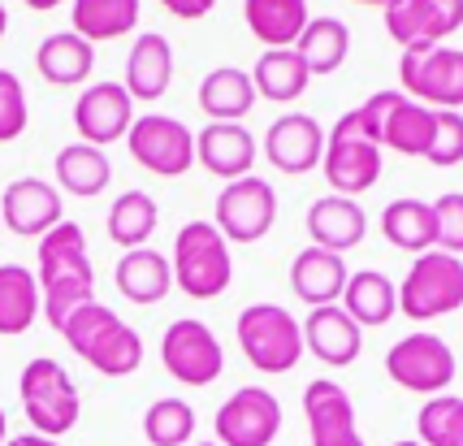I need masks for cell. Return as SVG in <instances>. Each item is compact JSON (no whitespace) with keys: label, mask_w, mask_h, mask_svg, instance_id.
Here are the masks:
<instances>
[{"label":"cell","mask_w":463,"mask_h":446,"mask_svg":"<svg viewBox=\"0 0 463 446\" xmlns=\"http://www.w3.org/2000/svg\"><path fill=\"white\" fill-rule=\"evenodd\" d=\"M200 446H217V442H200Z\"/></svg>","instance_id":"681fc988"},{"label":"cell","mask_w":463,"mask_h":446,"mask_svg":"<svg viewBox=\"0 0 463 446\" xmlns=\"http://www.w3.org/2000/svg\"><path fill=\"white\" fill-rule=\"evenodd\" d=\"M40 308L43 321L61 329L70 321V312L96 299V269L87 256V239L82 225L61 222L40 239Z\"/></svg>","instance_id":"6da1fadb"},{"label":"cell","mask_w":463,"mask_h":446,"mask_svg":"<svg viewBox=\"0 0 463 446\" xmlns=\"http://www.w3.org/2000/svg\"><path fill=\"white\" fill-rule=\"evenodd\" d=\"M161 5L182 22H200V18H208V14L217 9V0H161Z\"/></svg>","instance_id":"b9f144b4"},{"label":"cell","mask_w":463,"mask_h":446,"mask_svg":"<svg viewBox=\"0 0 463 446\" xmlns=\"http://www.w3.org/2000/svg\"><path fill=\"white\" fill-rule=\"evenodd\" d=\"M399 79L407 87V100L438 113H455L463 109V48H446V43L403 48Z\"/></svg>","instance_id":"52a82bcc"},{"label":"cell","mask_w":463,"mask_h":446,"mask_svg":"<svg viewBox=\"0 0 463 446\" xmlns=\"http://www.w3.org/2000/svg\"><path fill=\"white\" fill-rule=\"evenodd\" d=\"M390 446H420V442H390Z\"/></svg>","instance_id":"c3c4849f"},{"label":"cell","mask_w":463,"mask_h":446,"mask_svg":"<svg viewBox=\"0 0 463 446\" xmlns=\"http://www.w3.org/2000/svg\"><path fill=\"white\" fill-rule=\"evenodd\" d=\"M9 442V438H5V412H0V446Z\"/></svg>","instance_id":"bcb514c9"},{"label":"cell","mask_w":463,"mask_h":446,"mask_svg":"<svg viewBox=\"0 0 463 446\" xmlns=\"http://www.w3.org/2000/svg\"><path fill=\"white\" fill-rule=\"evenodd\" d=\"M303 416H307V433L312 446H364L360 425H355V403L338 382L317 377L303 390Z\"/></svg>","instance_id":"2e32d148"},{"label":"cell","mask_w":463,"mask_h":446,"mask_svg":"<svg viewBox=\"0 0 463 446\" xmlns=\"http://www.w3.org/2000/svg\"><path fill=\"white\" fill-rule=\"evenodd\" d=\"M355 5H382V9H385V5H390V0H355Z\"/></svg>","instance_id":"7dc6e473"},{"label":"cell","mask_w":463,"mask_h":446,"mask_svg":"<svg viewBox=\"0 0 463 446\" xmlns=\"http://www.w3.org/2000/svg\"><path fill=\"white\" fill-rule=\"evenodd\" d=\"M459 26H463V0H390L385 5V31L403 48L442 43Z\"/></svg>","instance_id":"9a60e30c"},{"label":"cell","mask_w":463,"mask_h":446,"mask_svg":"<svg viewBox=\"0 0 463 446\" xmlns=\"http://www.w3.org/2000/svg\"><path fill=\"white\" fill-rule=\"evenodd\" d=\"M307 82H312V74H307V65H303V57L295 48H264L256 70H251L256 96H264V100H273V104L299 100L303 91H307Z\"/></svg>","instance_id":"f546056e"},{"label":"cell","mask_w":463,"mask_h":446,"mask_svg":"<svg viewBox=\"0 0 463 446\" xmlns=\"http://www.w3.org/2000/svg\"><path fill=\"white\" fill-rule=\"evenodd\" d=\"M161 365L182 385H213L225 368V351L203 321H174L161 338Z\"/></svg>","instance_id":"4fadbf2b"},{"label":"cell","mask_w":463,"mask_h":446,"mask_svg":"<svg viewBox=\"0 0 463 446\" xmlns=\"http://www.w3.org/2000/svg\"><path fill=\"white\" fill-rule=\"evenodd\" d=\"M438 169H450V165L463 161V113H438V130H433V147L429 157Z\"/></svg>","instance_id":"60d3db41"},{"label":"cell","mask_w":463,"mask_h":446,"mask_svg":"<svg viewBox=\"0 0 463 446\" xmlns=\"http://www.w3.org/2000/svg\"><path fill=\"white\" fill-rule=\"evenodd\" d=\"M264 157L282 174H312L325 157V130L307 113H282L264 130Z\"/></svg>","instance_id":"ac0fdd59"},{"label":"cell","mask_w":463,"mask_h":446,"mask_svg":"<svg viewBox=\"0 0 463 446\" xmlns=\"http://www.w3.org/2000/svg\"><path fill=\"white\" fill-rule=\"evenodd\" d=\"M169 79H174V48L161 31H143L139 40L130 43V57H126V91L135 104H156L169 91Z\"/></svg>","instance_id":"44dd1931"},{"label":"cell","mask_w":463,"mask_h":446,"mask_svg":"<svg viewBox=\"0 0 463 446\" xmlns=\"http://www.w3.org/2000/svg\"><path fill=\"white\" fill-rule=\"evenodd\" d=\"M278 222V191L264 178H239L225 183L213 208V225L222 230L225 243H260Z\"/></svg>","instance_id":"8fae6325"},{"label":"cell","mask_w":463,"mask_h":446,"mask_svg":"<svg viewBox=\"0 0 463 446\" xmlns=\"http://www.w3.org/2000/svg\"><path fill=\"white\" fill-rule=\"evenodd\" d=\"M65 222L61 191L43 178H18L0 195V225H9L18 239H43L52 225Z\"/></svg>","instance_id":"e0dca14e"},{"label":"cell","mask_w":463,"mask_h":446,"mask_svg":"<svg viewBox=\"0 0 463 446\" xmlns=\"http://www.w3.org/2000/svg\"><path fill=\"white\" fill-rule=\"evenodd\" d=\"M351 278V269L338 251H321V247H307L295 256L290 264V290L299 295L307 308H329L343 299V286Z\"/></svg>","instance_id":"603a6c76"},{"label":"cell","mask_w":463,"mask_h":446,"mask_svg":"<svg viewBox=\"0 0 463 446\" xmlns=\"http://www.w3.org/2000/svg\"><path fill=\"white\" fill-rule=\"evenodd\" d=\"M459 446H463V442H459Z\"/></svg>","instance_id":"f907efd6"},{"label":"cell","mask_w":463,"mask_h":446,"mask_svg":"<svg viewBox=\"0 0 463 446\" xmlns=\"http://www.w3.org/2000/svg\"><path fill=\"white\" fill-rule=\"evenodd\" d=\"M135 126V100L121 82H91L74 100V130H79V143H91V147H109L130 135Z\"/></svg>","instance_id":"5bb4252c"},{"label":"cell","mask_w":463,"mask_h":446,"mask_svg":"<svg viewBox=\"0 0 463 446\" xmlns=\"http://www.w3.org/2000/svg\"><path fill=\"white\" fill-rule=\"evenodd\" d=\"M57 183L79 200H96L104 186L113 183V161L104 157V147L70 143V147L57 152Z\"/></svg>","instance_id":"d6a6232c"},{"label":"cell","mask_w":463,"mask_h":446,"mask_svg":"<svg viewBox=\"0 0 463 446\" xmlns=\"http://www.w3.org/2000/svg\"><path fill=\"white\" fill-rule=\"evenodd\" d=\"M416 433H420V446H459L463 442V399H455V394L424 399L420 416H416Z\"/></svg>","instance_id":"74e56055"},{"label":"cell","mask_w":463,"mask_h":446,"mask_svg":"<svg viewBox=\"0 0 463 446\" xmlns=\"http://www.w3.org/2000/svg\"><path fill=\"white\" fill-rule=\"evenodd\" d=\"M70 22H74L70 31L96 48V43L121 40L139 26V0H74Z\"/></svg>","instance_id":"f1b7e54d"},{"label":"cell","mask_w":463,"mask_h":446,"mask_svg":"<svg viewBox=\"0 0 463 446\" xmlns=\"http://www.w3.org/2000/svg\"><path fill=\"white\" fill-rule=\"evenodd\" d=\"M195 161L225 183H239L256 165V135L242 122H208L195 135Z\"/></svg>","instance_id":"d6986e66"},{"label":"cell","mask_w":463,"mask_h":446,"mask_svg":"<svg viewBox=\"0 0 463 446\" xmlns=\"http://www.w3.org/2000/svg\"><path fill=\"white\" fill-rule=\"evenodd\" d=\"M169 269H174V286L191 299H217L230 290V278H234V256H230V243L222 239V230L213 222H186L174 239V256H169Z\"/></svg>","instance_id":"3957f363"},{"label":"cell","mask_w":463,"mask_h":446,"mask_svg":"<svg viewBox=\"0 0 463 446\" xmlns=\"http://www.w3.org/2000/svg\"><path fill=\"white\" fill-rule=\"evenodd\" d=\"M57 334L70 343L74 356H82L104 377H130L143 365V338L113 308L96 304V299L82 304L79 312H70V321L61 325Z\"/></svg>","instance_id":"7a4b0ae2"},{"label":"cell","mask_w":463,"mask_h":446,"mask_svg":"<svg viewBox=\"0 0 463 446\" xmlns=\"http://www.w3.org/2000/svg\"><path fill=\"white\" fill-rule=\"evenodd\" d=\"M156 225H161V208H156V200L147 191H121L113 208H109V239L126 247V251L147 247Z\"/></svg>","instance_id":"d590c367"},{"label":"cell","mask_w":463,"mask_h":446,"mask_svg":"<svg viewBox=\"0 0 463 446\" xmlns=\"http://www.w3.org/2000/svg\"><path fill=\"white\" fill-rule=\"evenodd\" d=\"M113 282H118V290L130 304L152 308L174 290V269H169V256L152 251V247H135V251H126L118 261Z\"/></svg>","instance_id":"cb8c5ba5"},{"label":"cell","mask_w":463,"mask_h":446,"mask_svg":"<svg viewBox=\"0 0 463 446\" xmlns=\"http://www.w3.org/2000/svg\"><path fill=\"white\" fill-rule=\"evenodd\" d=\"M22 5H31V9H57V5H65V0H22Z\"/></svg>","instance_id":"ee69618b"},{"label":"cell","mask_w":463,"mask_h":446,"mask_svg":"<svg viewBox=\"0 0 463 446\" xmlns=\"http://www.w3.org/2000/svg\"><path fill=\"white\" fill-rule=\"evenodd\" d=\"M433 230H438L433 247L446 251V256H459L463 251V195L459 191H446L442 200L433 204Z\"/></svg>","instance_id":"ab89813d"},{"label":"cell","mask_w":463,"mask_h":446,"mask_svg":"<svg viewBox=\"0 0 463 446\" xmlns=\"http://www.w3.org/2000/svg\"><path fill=\"white\" fill-rule=\"evenodd\" d=\"M234 334L247 365L260 373H290L303 360V329L282 304H247Z\"/></svg>","instance_id":"5b68a950"},{"label":"cell","mask_w":463,"mask_h":446,"mask_svg":"<svg viewBox=\"0 0 463 446\" xmlns=\"http://www.w3.org/2000/svg\"><path fill=\"white\" fill-rule=\"evenodd\" d=\"M433 130H438V113L416 100H407V96H399L382 122V147L399 152V157H429Z\"/></svg>","instance_id":"4dcf8cb0"},{"label":"cell","mask_w":463,"mask_h":446,"mask_svg":"<svg viewBox=\"0 0 463 446\" xmlns=\"http://www.w3.org/2000/svg\"><path fill=\"white\" fill-rule=\"evenodd\" d=\"M195 433V407L186 399H156L143 412V438L152 446H186Z\"/></svg>","instance_id":"8d00e7d4"},{"label":"cell","mask_w":463,"mask_h":446,"mask_svg":"<svg viewBox=\"0 0 463 446\" xmlns=\"http://www.w3.org/2000/svg\"><path fill=\"white\" fill-rule=\"evenodd\" d=\"M343 312L360 325H385L399 312V286L385 278L382 269H360L343 286Z\"/></svg>","instance_id":"83f0119b"},{"label":"cell","mask_w":463,"mask_h":446,"mask_svg":"<svg viewBox=\"0 0 463 446\" xmlns=\"http://www.w3.org/2000/svg\"><path fill=\"white\" fill-rule=\"evenodd\" d=\"M385 373H390V382L411 390V394H442L446 385L455 382V351L446 346V338L438 334H429V329H416V334H407L399 343L385 351Z\"/></svg>","instance_id":"9c48e42d"},{"label":"cell","mask_w":463,"mask_h":446,"mask_svg":"<svg viewBox=\"0 0 463 446\" xmlns=\"http://www.w3.org/2000/svg\"><path fill=\"white\" fill-rule=\"evenodd\" d=\"M18 394H22V412H26V421L35 425L40 438H61V433H70L79 425L82 416L79 385L65 373V365H57L52 356H35L31 365L22 368Z\"/></svg>","instance_id":"277c9868"},{"label":"cell","mask_w":463,"mask_h":446,"mask_svg":"<svg viewBox=\"0 0 463 446\" xmlns=\"http://www.w3.org/2000/svg\"><path fill=\"white\" fill-rule=\"evenodd\" d=\"M5 446H61L57 438H40V433H18V438H9Z\"/></svg>","instance_id":"7bdbcfd3"},{"label":"cell","mask_w":463,"mask_h":446,"mask_svg":"<svg viewBox=\"0 0 463 446\" xmlns=\"http://www.w3.org/2000/svg\"><path fill=\"white\" fill-rule=\"evenodd\" d=\"M5 31H9V9H5V0H0V40H5Z\"/></svg>","instance_id":"f6af8a7d"},{"label":"cell","mask_w":463,"mask_h":446,"mask_svg":"<svg viewBox=\"0 0 463 446\" xmlns=\"http://www.w3.org/2000/svg\"><path fill=\"white\" fill-rule=\"evenodd\" d=\"M242 22L269 48H295L312 22V9L307 0H242Z\"/></svg>","instance_id":"d4e9b609"},{"label":"cell","mask_w":463,"mask_h":446,"mask_svg":"<svg viewBox=\"0 0 463 446\" xmlns=\"http://www.w3.org/2000/svg\"><path fill=\"white\" fill-rule=\"evenodd\" d=\"M26 87L14 70H0V143H14L26 130Z\"/></svg>","instance_id":"f35d334b"},{"label":"cell","mask_w":463,"mask_h":446,"mask_svg":"<svg viewBox=\"0 0 463 446\" xmlns=\"http://www.w3.org/2000/svg\"><path fill=\"white\" fill-rule=\"evenodd\" d=\"M321 169H325V183L334 186V195H346V200H355V195L377 186V178H382V147L373 139H364L355 113H343L334 122Z\"/></svg>","instance_id":"ba28073f"},{"label":"cell","mask_w":463,"mask_h":446,"mask_svg":"<svg viewBox=\"0 0 463 446\" xmlns=\"http://www.w3.org/2000/svg\"><path fill=\"white\" fill-rule=\"evenodd\" d=\"M382 234L390 247H399V251H433V239H438V230H433V204L424 200H390L382 213Z\"/></svg>","instance_id":"836d02e7"},{"label":"cell","mask_w":463,"mask_h":446,"mask_svg":"<svg viewBox=\"0 0 463 446\" xmlns=\"http://www.w3.org/2000/svg\"><path fill=\"white\" fill-rule=\"evenodd\" d=\"M217 446H273L282 433V403L264 385H242L217 407Z\"/></svg>","instance_id":"7c38bea8"},{"label":"cell","mask_w":463,"mask_h":446,"mask_svg":"<svg viewBox=\"0 0 463 446\" xmlns=\"http://www.w3.org/2000/svg\"><path fill=\"white\" fill-rule=\"evenodd\" d=\"M299 329H303V351H312L321 365H329V368L355 365L364 334H360V325L343 312V304L312 308L307 321H299Z\"/></svg>","instance_id":"ffe728a7"},{"label":"cell","mask_w":463,"mask_h":446,"mask_svg":"<svg viewBox=\"0 0 463 446\" xmlns=\"http://www.w3.org/2000/svg\"><path fill=\"white\" fill-rule=\"evenodd\" d=\"M295 52L303 57L312 79L317 74H334V70H343L346 52H351V26L343 18H312L303 26Z\"/></svg>","instance_id":"e575fe53"},{"label":"cell","mask_w":463,"mask_h":446,"mask_svg":"<svg viewBox=\"0 0 463 446\" xmlns=\"http://www.w3.org/2000/svg\"><path fill=\"white\" fill-rule=\"evenodd\" d=\"M463 308V261L446 251H424L411 261L399 286V312L407 321H438Z\"/></svg>","instance_id":"8992f818"},{"label":"cell","mask_w":463,"mask_h":446,"mask_svg":"<svg viewBox=\"0 0 463 446\" xmlns=\"http://www.w3.org/2000/svg\"><path fill=\"white\" fill-rule=\"evenodd\" d=\"M307 234H312V247L343 256V251L364 243L368 217H364L360 204L346 200V195H321V200H312V208H307Z\"/></svg>","instance_id":"7402d4cb"},{"label":"cell","mask_w":463,"mask_h":446,"mask_svg":"<svg viewBox=\"0 0 463 446\" xmlns=\"http://www.w3.org/2000/svg\"><path fill=\"white\" fill-rule=\"evenodd\" d=\"M126 147L156 178H182L195 165V135H191V126L169 118V113H143V118H135L130 135H126Z\"/></svg>","instance_id":"30bf717a"},{"label":"cell","mask_w":463,"mask_h":446,"mask_svg":"<svg viewBox=\"0 0 463 446\" xmlns=\"http://www.w3.org/2000/svg\"><path fill=\"white\" fill-rule=\"evenodd\" d=\"M35 70H40L52 87H79V82H87L91 70H96V48L82 40V35H74V31H57V35H48V40L40 43Z\"/></svg>","instance_id":"4316f807"},{"label":"cell","mask_w":463,"mask_h":446,"mask_svg":"<svg viewBox=\"0 0 463 446\" xmlns=\"http://www.w3.org/2000/svg\"><path fill=\"white\" fill-rule=\"evenodd\" d=\"M40 321V282L22 264H0V338H18Z\"/></svg>","instance_id":"1f68e13d"},{"label":"cell","mask_w":463,"mask_h":446,"mask_svg":"<svg viewBox=\"0 0 463 446\" xmlns=\"http://www.w3.org/2000/svg\"><path fill=\"white\" fill-rule=\"evenodd\" d=\"M256 104V87L251 74L239 65H217L208 70L200 82V109L208 113V122H242Z\"/></svg>","instance_id":"484cf974"}]
</instances>
